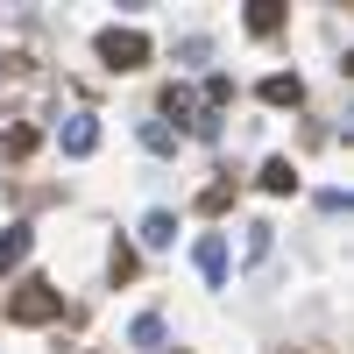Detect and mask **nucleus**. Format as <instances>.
Segmentation results:
<instances>
[{
	"label": "nucleus",
	"mask_w": 354,
	"mask_h": 354,
	"mask_svg": "<svg viewBox=\"0 0 354 354\" xmlns=\"http://www.w3.org/2000/svg\"><path fill=\"white\" fill-rule=\"evenodd\" d=\"M57 312H64V290L43 283V277H28L15 298H8V319H15V326H50Z\"/></svg>",
	"instance_id": "obj_1"
},
{
	"label": "nucleus",
	"mask_w": 354,
	"mask_h": 354,
	"mask_svg": "<svg viewBox=\"0 0 354 354\" xmlns=\"http://www.w3.org/2000/svg\"><path fill=\"white\" fill-rule=\"evenodd\" d=\"M100 64L106 71H142L149 64V36L142 28H100Z\"/></svg>",
	"instance_id": "obj_2"
},
{
	"label": "nucleus",
	"mask_w": 354,
	"mask_h": 354,
	"mask_svg": "<svg viewBox=\"0 0 354 354\" xmlns=\"http://www.w3.org/2000/svg\"><path fill=\"white\" fill-rule=\"evenodd\" d=\"M57 149H64V156H93L100 149V113H71V121H57Z\"/></svg>",
	"instance_id": "obj_3"
},
{
	"label": "nucleus",
	"mask_w": 354,
	"mask_h": 354,
	"mask_svg": "<svg viewBox=\"0 0 354 354\" xmlns=\"http://www.w3.org/2000/svg\"><path fill=\"white\" fill-rule=\"evenodd\" d=\"M192 262H198V277L213 283V290H227V241H220V234H198Z\"/></svg>",
	"instance_id": "obj_4"
},
{
	"label": "nucleus",
	"mask_w": 354,
	"mask_h": 354,
	"mask_svg": "<svg viewBox=\"0 0 354 354\" xmlns=\"http://www.w3.org/2000/svg\"><path fill=\"white\" fill-rule=\"evenodd\" d=\"M262 100H270V106H298L305 100V78L298 71H270V78H262Z\"/></svg>",
	"instance_id": "obj_5"
},
{
	"label": "nucleus",
	"mask_w": 354,
	"mask_h": 354,
	"mask_svg": "<svg viewBox=\"0 0 354 354\" xmlns=\"http://www.w3.org/2000/svg\"><path fill=\"white\" fill-rule=\"evenodd\" d=\"M28 234H36L28 220H15L8 234H0V270H21V262H28Z\"/></svg>",
	"instance_id": "obj_6"
},
{
	"label": "nucleus",
	"mask_w": 354,
	"mask_h": 354,
	"mask_svg": "<svg viewBox=\"0 0 354 354\" xmlns=\"http://www.w3.org/2000/svg\"><path fill=\"white\" fill-rule=\"evenodd\" d=\"M142 241H149V248H170V241H177V213H163V205H156V213L142 220Z\"/></svg>",
	"instance_id": "obj_7"
},
{
	"label": "nucleus",
	"mask_w": 354,
	"mask_h": 354,
	"mask_svg": "<svg viewBox=\"0 0 354 354\" xmlns=\"http://www.w3.org/2000/svg\"><path fill=\"white\" fill-rule=\"evenodd\" d=\"M142 149H149V156H170V149H177V128H170V121H142Z\"/></svg>",
	"instance_id": "obj_8"
},
{
	"label": "nucleus",
	"mask_w": 354,
	"mask_h": 354,
	"mask_svg": "<svg viewBox=\"0 0 354 354\" xmlns=\"http://www.w3.org/2000/svg\"><path fill=\"white\" fill-rule=\"evenodd\" d=\"M262 192H298V170H290L283 156H270L262 163Z\"/></svg>",
	"instance_id": "obj_9"
},
{
	"label": "nucleus",
	"mask_w": 354,
	"mask_h": 354,
	"mask_svg": "<svg viewBox=\"0 0 354 354\" xmlns=\"http://www.w3.org/2000/svg\"><path fill=\"white\" fill-rule=\"evenodd\" d=\"M248 28H255V36H277V28H283V8H277V0H255V8H248Z\"/></svg>",
	"instance_id": "obj_10"
},
{
	"label": "nucleus",
	"mask_w": 354,
	"mask_h": 354,
	"mask_svg": "<svg viewBox=\"0 0 354 354\" xmlns=\"http://www.w3.org/2000/svg\"><path fill=\"white\" fill-rule=\"evenodd\" d=\"M128 347H163V319H156V312H142L135 326H128Z\"/></svg>",
	"instance_id": "obj_11"
},
{
	"label": "nucleus",
	"mask_w": 354,
	"mask_h": 354,
	"mask_svg": "<svg viewBox=\"0 0 354 354\" xmlns=\"http://www.w3.org/2000/svg\"><path fill=\"white\" fill-rule=\"evenodd\" d=\"M227 205H234V177H220V185L198 192V213H227Z\"/></svg>",
	"instance_id": "obj_12"
},
{
	"label": "nucleus",
	"mask_w": 354,
	"mask_h": 354,
	"mask_svg": "<svg viewBox=\"0 0 354 354\" xmlns=\"http://www.w3.org/2000/svg\"><path fill=\"white\" fill-rule=\"evenodd\" d=\"M227 100H234V78H227V71H213V78H205V113H220Z\"/></svg>",
	"instance_id": "obj_13"
},
{
	"label": "nucleus",
	"mask_w": 354,
	"mask_h": 354,
	"mask_svg": "<svg viewBox=\"0 0 354 354\" xmlns=\"http://www.w3.org/2000/svg\"><path fill=\"white\" fill-rule=\"evenodd\" d=\"M106 270H113V283H128V277H135V248L113 241V262H106Z\"/></svg>",
	"instance_id": "obj_14"
},
{
	"label": "nucleus",
	"mask_w": 354,
	"mask_h": 354,
	"mask_svg": "<svg viewBox=\"0 0 354 354\" xmlns=\"http://www.w3.org/2000/svg\"><path fill=\"white\" fill-rule=\"evenodd\" d=\"M36 149V128H8V156H28Z\"/></svg>",
	"instance_id": "obj_15"
}]
</instances>
